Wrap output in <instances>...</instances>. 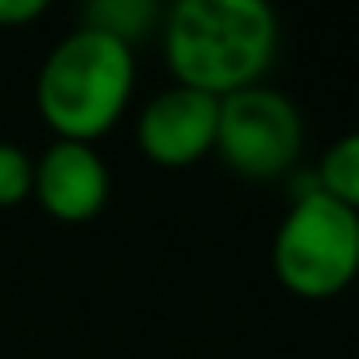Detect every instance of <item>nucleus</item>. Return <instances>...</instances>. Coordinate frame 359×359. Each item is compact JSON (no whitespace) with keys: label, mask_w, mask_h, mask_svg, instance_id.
<instances>
[{"label":"nucleus","mask_w":359,"mask_h":359,"mask_svg":"<svg viewBox=\"0 0 359 359\" xmlns=\"http://www.w3.org/2000/svg\"><path fill=\"white\" fill-rule=\"evenodd\" d=\"M158 39L174 86L224 101L263 86L278 58L282 27L263 0H178L163 12Z\"/></svg>","instance_id":"1"},{"label":"nucleus","mask_w":359,"mask_h":359,"mask_svg":"<svg viewBox=\"0 0 359 359\" xmlns=\"http://www.w3.org/2000/svg\"><path fill=\"white\" fill-rule=\"evenodd\" d=\"M313 186L359 217V128L344 132L340 140L325 147V155L317 158V170H313Z\"/></svg>","instance_id":"8"},{"label":"nucleus","mask_w":359,"mask_h":359,"mask_svg":"<svg viewBox=\"0 0 359 359\" xmlns=\"http://www.w3.org/2000/svg\"><path fill=\"white\" fill-rule=\"evenodd\" d=\"M271 271L302 302L340 297L359 278V217L309 182L274 228Z\"/></svg>","instance_id":"3"},{"label":"nucleus","mask_w":359,"mask_h":359,"mask_svg":"<svg viewBox=\"0 0 359 359\" xmlns=\"http://www.w3.org/2000/svg\"><path fill=\"white\" fill-rule=\"evenodd\" d=\"M35 186V158L16 143H0V209L24 205Z\"/></svg>","instance_id":"9"},{"label":"nucleus","mask_w":359,"mask_h":359,"mask_svg":"<svg viewBox=\"0 0 359 359\" xmlns=\"http://www.w3.org/2000/svg\"><path fill=\"white\" fill-rule=\"evenodd\" d=\"M112 194V174L89 143L55 140L35 158L32 197L58 224H89Z\"/></svg>","instance_id":"6"},{"label":"nucleus","mask_w":359,"mask_h":359,"mask_svg":"<svg viewBox=\"0 0 359 359\" xmlns=\"http://www.w3.org/2000/svg\"><path fill=\"white\" fill-rule=\"evenodd\" d=\"M39 16H47V0H0V27L8 32L32 27Z\"/></svg>","instance_id":"10"},{"label":"nucleus","mask_w":359,"mask_h":359,"mask_svg":"<svg viewBox=\"0 0 359 359\" xmlns=\"http://www.w3.org/2000/svg\"><path fill=\"white\" fill-rule=\"evenodd\" d=\"M305 151V120L286 93L251 86L220 101L212 155L248 182H274L297 166Z\"/></svg>","instance_id":"4"},{"label":"nucleus","mask_w":359,"mask_h":359,"mask_svg":"<svg viewBox=\"0 0 359 359\" xmlns=\"http://www.w3.org/2000/svg\"><path fill=\"white\" fill-rule=\"evenodd\" d=\"M220 101L186 86H170L143 104L135 120V143L143 158L163 170H186L217 151Z\"/></svg>","instance_id":"5"},{"label":"nucleus","mask_w":359,"mask_h":359,"mask_svg":"<svg viewBox=\"0 0 359 359\" xmlns=\"http://www.w3.org/2000/svg\"><path fill=\"white\" fill-rule=\"evenodd\" d=\"M163 12L166 8H158L155 0H93L86 8L81 27L101 32L135 50V43L151 39L163 27Z\"/></svg>","instance_id":"7"},{"label":"nucleus","mask_w":359,"mask_h":359,"mask_svg":"<svg viewBox=\"0 0 359 359\" xmlns=\"http://www.w3.org/2000/svg\"><path fill=\"white\" fill-rule=\"evenodd\" d=\"M135 93V50L78 27L55 43L35 78V109L55 140L89 143L109 135Z\"/></svg>","instance_id":"2"}]
</instances>
